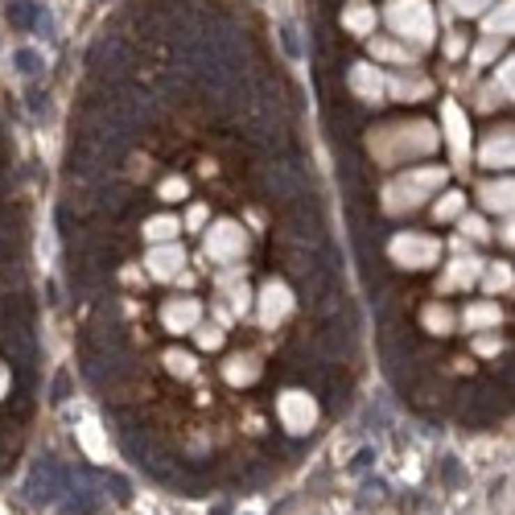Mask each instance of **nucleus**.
Returning a JSON list of instances; mask_svg holds the SVG:
<instances>
[{
	"instance_id": "nucleus-7",
	"label": "nucleus",
	"mask_w": 515,
	"mask_h": 515,
	"mask_svg": "<svg viewBox=\"0 0 515 515\" xmlns=\"http://www.w3.org/2000/svg\"><path fill=\"white\" fill-rule=\"evenodd\" d=\"M17 62H21V70H25V75H33V70H38V54H29V49H21V54H17Z\"/></svg>"
},
{
	"instance_id": "nucleus-6",
	"label": "nucleus",
	"mask_w": 515,
	"mask_h": 515,
	"mask_svg": "<svg viewBox=\"0 0 515 515\" xmlns=\"http://www.w3.org/2000/svg\"><path fill=\"white\" fill-rule=\"evenodd\" d=\"M486 4H491V0H454V8H458V13H482Z\"/></svg>"
},
{
	"instance_id": "nucleus-2",
	"label": "nucleus",
	"mask_w": 515,
	"mask_h": 515,
	"mask_svg": "<svg viewBox=\"0 0 515 515\" xmlns=\"http://www.w3.org/2000/svg\"><path fill=\"white\" fill-rule=\"evenodd\" d=\"M342 25H351L355 33H367V29L375 25V8H367L363 0H355V4L342 13Z\"/></svg>"
},
{
	"instance_id": "nucleus-5",
	"label": "nucleus",
	"mask_w": 515,
	"mask_h": 515,
	"mask_svg": "<svg viewBox=\"0 0 515 515\" xmlns=\"http://www.w3.org/2000/svg\"><path fill=\"white\" fill-rule=\"evenodd\" d=\"M178 231V223H169V219H157V223H148V235H157V239H165V235Z\"/></svg>"
},
{
	"instance_id": "nucleus-3",
	"label": "nucleus",
	"mask_w": 515,
	"mask_h": 515,
	"mask_svg": "<svg viewBox=\"0 0 515 515\" xmlns=\"http://www.w3.org/2000/svg\"><path fill=\"white\" fill-rule=\"evenodd\" d=\"M486 33L491 38H503V33H512V0H503L491 17H486Z\"/></svg>"
},
{
	"instance_id": "nucleus-4",
	"label": "nucleus",
	"mask_w": 515,
	"mask_h": 515,
	"mask_svg": "<svg viewBox=\"0 0 515 515\" xmlns=\"http://www.w3.org/2000/svg\"><path fill=\"white\" fill-rule=\"evenodd\" d=\"M194 314H198V305H194V301H182V305H169V309H165V322H169V326H190Z\"/></svg>"
},
{
	"instance_id": "nucleus-1",
	"label": "nucleus",
	"mask_w": 515,
	"mask_h": 515,
	"mask_svg": "<svg viewBox=\"0 0 515 515\" xmlns=\"http://www.w3.org/2000/svg\"><path fill=\"white\" fill-rule=\"evenodd\" d=\"M387 21H392V29L396 33H413L417 42H429L433 38V13H429V4L424 0H392L387 4Z\"/></svg>"
},
{
	"instance_id": "nucleus-8",
	"label": "nucleus",
	"mask_w": 515,
	"mask_h": 515,
	"mask_svg": "<svg viewBox=\"0 0 515 515\" xmlns=\"http://www.w3.org/2000/svg\"><path fill=\"white\" fill-rule=\"evenodd\" d=\"M161 194H165V198H182V194H186V182H165Z\"/></svg>"
}]
</instances>
